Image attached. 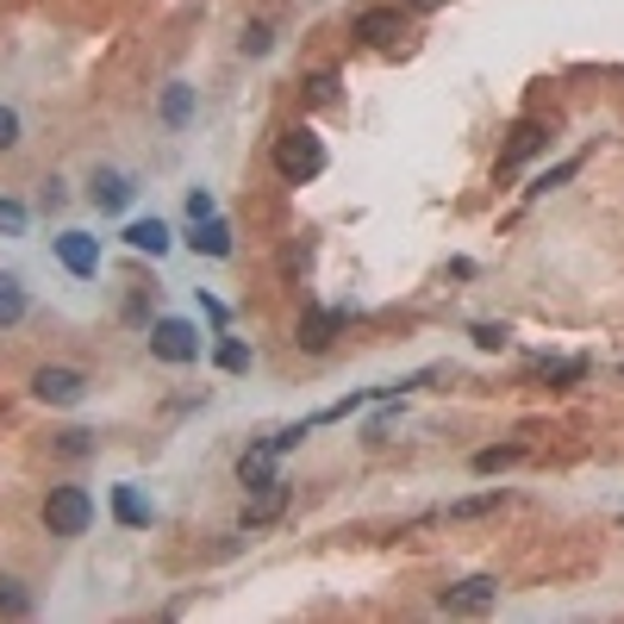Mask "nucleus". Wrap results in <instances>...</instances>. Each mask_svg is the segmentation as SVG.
Masks as SVG:
<instances>
[{
    "mask_svg": "<svg viewBox=\"0 0 624 624\" xmlns=\"http://www.w3.org/2000/svg\"><path fill=\"white\" fill-rule=\"evenodd\" d=\"M44 531L50 537H81L88 524H94V494L88 487H75V481H63V487H50L44 494Z\"/></svg>",
    "mask_w": 624,
    "mask_h": 624,
    "instance_id": "1",
    "label": "nucleus"
},
{
    "mask_svg": "<svg viewBox=\"0 0 624 624\" xmlns=\"http://www.w3.org/2000/svg\"><path fill=\"white\" fill-rule=\"evenodd\" d=\"M324 169V144L319 138H313V131H281V138H275V175H281V181H313V175Z\"/></svg>",
    "mask_w": 624,
    "mask_h": 624,
    "instance_id": "2",
    "label": "nucleus"
},
{
    "mask_svg": "<svg viewBox=\"0 0 624 624\" xmlns=\"http://www.w3.org/2000/svg\"><path fill=\"white\" fill-rule=\"evenodd\" d=\"M150 356H156V362H169V369L200 362V324L194 319H156V324H150Z\"/></svg>",
    "mask_w": 624,
    "mask_h": 624,
    "instance_id": "3",
    "label": "nucleus"
},
{
    "mask_svg": "<svg viewBox=\"0 0 624 624\" xmlns=\"http://www.w3.org/2000/svg\"><path fill=\"white\" fill-rule=\"evenodd\" d=\"M31 394L44 399V406H81L88 399V374L69 369V362H44V369L31 374Z\"/></svg>",
    "mask_w": 624,
    "mask_h": 624,
    "instance_id": "4",
    "label": "nucleus"
},
{
    "mask_svg": "<svg viewBox=\"0 0 624 624\" xmlns=\"http://www.w3.org/2000/svg\"><path fill=\"white\" fill-rule=\"evenodd\" d=\"M50 250H56V263H63L75 281H94L100 275V238H88V231H56Z\"/></svg>",
    "mask_w": 624,
    "mask_h": 624,
    "instance_id": "5",
    "label": "nucleus"
},
{
    "mask_svg": "<svg viewBox=\"0 0 624 624\" xmlns=\"http://www.w3.org/2000/svg\"><path fill=\"white\" fill-rule=\"evenodd\" d=\"M437 606H444V612H494V606H499V581H494V574H469V581L444 587Z\"/></svg>",
    "mask_w": 624,
    "mask_h": 624,
    "instance_id": "6",
    "label": "nucleus"
},
{
    "mask_svg": "<svg viewBox=\"0 0 624 624\" xmlns=\"http://www.w3.org/2000/svg\"><path fill=\"white\" fill-rule=\"evenodd\" d=\"M356 38L374 50L399 44V38H406V13H399V7H362V13H356Z\"/></svg>",
    "mask_w": 624,
    "mask_h": 624,
    "instance_id": "7",
    "label": "nucleus"
},
{
    "mask_svg": "<svg viewBox=\"0 0 624 624\" xmlns=\"http://www.w3.org/2000/svg\"><path fill=\"white\" fill-rule=\"evenodd\" d=\"M344 324H349L344 306H313V313L300 319V344H306V349H331V338H338Z\"/></svg>",
    "mask_w": 624,
    "mask_h": 624,
    "instance_id": "8",
    "label": "nucleus"
},
{
    "mask_svg": "<svg viewBox=\"0 0 624 624\" xmlns=\"http://www.w3.org/2000/svg\"><path fill=\"white\" fill-rule=\"evenodd\" d=\"M88 200H94L100 213H125V206H131V175H125V169H94Z\"/></svg>",
    "mask_w": 624,
    "mask_h": 624,
    "instance_id": "9",
    "label": "nucleus"
},
{
    "mask_svg": "<svg viewBox=\"0 0 624 624\" xmlns=\"http://www.w3.org/2000/svg\"><path fill=\"white\" fill-rule=\"evenodd\" d=\"M281 506H288V481L275 474V481H263L256 487V499H244V531H256V524H269V519H281Z\"/></svg>",
    "mask_w": 624,
    "mask_h": 624,
    "instance_id": "10",
    "label": "nucleus"
},
{
    "mask_svg": "<svg viewBox=\"0 0 624 624\" xmlns=\"http://www.w3.org/2000/svg\"><path fill=\"white\" fill-rule=\"evenodd\" d=\"M113 519H119L125 531H150V524H156V506H150L131 481H119V487H113Z\"/></svg>",
    "mask_w": 624,
    "mask_h": 624,
    "instance_id": "11",
    "label": "nucleus"
},
{
    "mask_svg": "<svg viewBox=\"0 0 624 624\" xmlns=\"http://www.w3.org/2000/svg\"><path fill=\"white\" fill-rule=\"evenodd\" d=\"M188 250H194V256H213V263H225V256H231V225H225L219 213H213V219H194Z\"/></svg>",
    "mask_w": 624,
    "mask_h": 624,
    "instance_id": "12",
    "label": "nucleus"
},
{
    "mask_svg": "<svg viewBox=\"0 0 624 624\" xmlns=\"http://www.w3.org/2000/svg\"><path fill=\"white\" fill-rule=\"evenodd\" d=\"M25 313H31V294H25V281H20L13 269H0V331L25 324Z\"/></svg>",
    "mask_w": 624,
    "mask_h": 624,
    "instance_id": "13",
    "label": "nucleus"
},
{
    "mask_svg": "<svg viewBox=\"0 0 624 624\" xmlns=\"http://www.w3.org/2000/svg\"><path fill=\"white\" fill-rule=\"evenodd\" d=\"M549 144V131L537 119H524V125H512V144L499 150V163H506V169H512V163H524V156H537V150Z\"/></svg>",
    "mask_w": 624,
    "mask_h": 624,
    "instance_id": "14",
    "label": "nucleus"
},
{
    "mask_svg": "<svg viewBox=\"0 0 624 624\" xmlns=\"http://www.w3.org/2000/svg\"><path fill=\"white\" fill-rule=\"evenodd\" d=\"M156 119L169 125V131H181V125L194 119V88H188V81H169V88H163V106H156Z\"/></svg>",
    "mask_w": 624,
    "mask_h": 624,
    "instance_id": "15",
    "label": "nucleus"
},
{
    "mask_svg": "<svg viewBox=\"0 0 624 624\" xmlns=\"http://www.w3.org/2000/svg\"><path fill=\"white\" fill-rule=\"evenodd\" d=\"M125 244L144 250V256H163V250H169V225L163 219H131L125 225Z\"/></svg>",
    "mask_w": 624,
    "mask_h": 624,
    "instance_id": "16",
    "label": "nucleus"
},
{
    "mask_svg": "<svg viewBox=\"0 0 624 624\" xmlns=\"http://www.w3.org/2000/svg\"><path fill=\"white\" fill-rule=\"evenodd\" d=\"M275 462H281V456H275L269 444L244 449V456H238V481H244V487H263V481H275Z\"/></svg>",
    "mask_w": 624,
    "mask_h": 624,
    "instance_id": "17",
    "label": "nucleus"
},
{
    "mask_svg": "<svg viewBox=\"0 0 624 624\" xmlns=\"http://www.w3.org/2000/svg\"><path fill=\"white\" fill-rule=\"evenodd\" d=\"M25 612H31V594H25V581L0 574V619H25Z\"/></svg>",
    "mask_w": 624,
    "mask_h": 624,
    "instance_id": "18",
    "label": "nucleus"
},
{
    "mask_svg": "<svg viewBox=\"0 0 624 624\" xmlns=\"http://www.w3.org/2000/svg\"><path fill=\"white\" fill-rule=\"evenodd\" d=\"M512 462H524V444H499V449H481V456H474V474H499V469H512Z\"/></svg>",
    "mask_w": 624,
    "mask_h": 624,
    "instance_id": "19",
    "label": "nucleus"
},
{
    "mask_svg": "<svg viewBox=\"0 0 624 624\" xmlns=\"http://www.w3.org/2000/svg\"><path fill=\"white\" fill-rule=\"evenodd\" d=\"M499 487H487V494H474V499H456V506H449V519H481V512H499Z\"/></svg>",
    "mask_w": 624,
    "mask_h": 624,
    "instance_id": "20",
    "label": "nucleus"
},
{
    "mask_svg": "<svg viewBox=\"0 0 624 624\" xmlns=\"http://www.w3.org/2000/svg\"><path fill=\"white\" fill-rule=\"evenodd\" d=\"M219 369L225 374H244L250 369V344H244V338H219Z\"/></svg>",
    "mask_w": 624,
    "mask_h": 624,
    "instance_id": "21",
    "label": "nucleus"
},
{
    "mask_svg": "<svg viewBox=\"0 0 624 624\" xmlns=\"http://www.w3.org/2000/svg\"><path fill=\"white\" fill-rule=\"evenodd\" d=\"M238 50H244V56H269V50H275V31H269V25H244Z\"/></svg>",
    "mask_w": 624,
    "mask_h": 624,
    "instance_id": "22",
    "label": "nucleus"
},
{
    "mask_svg": "<svg viewBox=\"0 0 624 624\" xmlns=\"http://www.w3.org/2000/svg\"><path fill=\"white\" fill-rule=\"evenodd\" d=\"M20 113H13V106H0V156H7V150H20Z\"/></svg>",
    "mask_w": 624,
    "mask_h": 624,
    "instance_id": "23",
    "label": "nucleus"
},
{
    "mask_svg": "<svg viewBox=\"0 0 624 624\" xmlns=\"http://www.w3.org/2000/svg\"><path fill=\"white\" fill-rule=\"evenodd\" d=\"M581 374H587L581 356H569V362H544V381H556V387H562V381H581Z\"/></svg>",
    "mask_w": 624,
    "mask_h": 624,
    "instance_id": "24",
    "label": "nucleus"
},
{
    "mask_svg": "<svg viewBox=\"0 0 624 624\" xmlns=\"http://www.w3.org/2000/svg\"><path fill=\"white\" fill-rule=\"evenodd\" d=\"M0 231H7V238H20V231H25V206H20V200H0Z\"/></svg>",
    "mask_w": 624,
    "mask_h": 624,
    "instance_id": "25",
    "label": "nucleus"
},
{
    "mask_svg": "<svg viewBox=\"0 0 624 624\" xmlns=\"http://www.w3.org/2000/svg\"><path fill=\"white\" fill-rule=\"evenodd\" d=\"M56 449H63V456H88V449H94V431H63Z\"/></svg>",
    "mask_w": 624,
    "mask_h": 624,
    "instance_id": "26",
    "label": "nucleus"
},
{
    "mask_svg": "<svg viewBox=\"0 0 624 624\" xmlns=\"http://www.w3.org/2000/svg\"><path fill=\"white\" fill-rule=\"evenodd\" d=\"M219 206H213V194L206 188H188V219H213Z\"/></svg>",
    "mask_w": 624,
    "mask_h": 624,
    "instance_id": "27",
    "label": "nucleus"
},
{
    "mask_svg": "<svg viewBox=\"0 0 624 624\" xmlns=\"http://www.w3.org/2000/svg\"><path fill=\"white\" fill-rule=\"evenodd\" d=\"M474 344H481V349H506V324H474Z\"/></svg>",
    "mask_w": 624,
    "mask_h": 624,
    "instance_id": "28",
    "label": "nucleus"
},
{
    "mask_svg": "<svg viewBox=\"0 0 624 624\" xmlns=\"http://www.w3.org/2000/svg\"><path fill=\"white\" fill-rule=\"evenodd\" d=\"M412 7H419V13H431V7H444V0H412Z\"/></svg>",
    "mask_w": 624,
    "mask_h": 624,
    "instance_id": "29",
    "label": "nucleus"
}]
</instances>
